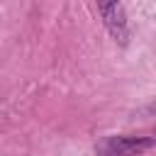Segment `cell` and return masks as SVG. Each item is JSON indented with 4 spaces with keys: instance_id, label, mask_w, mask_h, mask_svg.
I'll return each instance as SVG.
<instances>
[{
    "instance_id": "1",
    "label": "cell",
    "mask_w": 156,
    "mask_h": 156,
    "mask_svg": "<svg viewBox=\"0 0 156 156\" xmlns=\"http://www.w3.org/2000/svg\"><path fill=\"white\" fill-rule=\"evenodd\" d=\"M154 146L151 136H105L95 151L100 156H139Z\"/></svg>"
},
{
    "instance_id": "2",
    "label": "cell",
    "mask_w": 156,
    "mask_h": 156,
    "mask_svg": "<svg viewBox=\"0 0 156 156\" xmlns=\"http://www.w3.org/2000/svg\"><path fill=\"white\" fill-rule=\"evenodd\" d=\"M98 7H100V15H102V22L105 27L110 29V34L117 39V41H127V20H124V10H122V2L119 0H98Z\"/></svg>"
}]
</instances>
